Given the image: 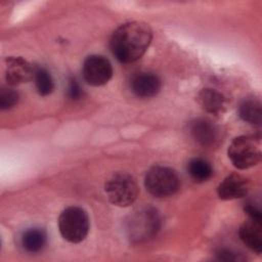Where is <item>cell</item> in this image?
<instances>
[{
    "label": "cell",
    "mask_w": 262,
    "mask_h": 262,
    "mask_svg": "<svg viewBox=\"0 0 262 262\" xmlns=\"http://www.w3.org/2000/svg\"><path fill=\"white\" fill-rule=\"evenodd\" d=\"M152 38L150 27L143 21H129L120 26L112 35L110 46L115 57L130 63L139 59L148 48Z\"/></svg>",
    "instance_id": "1"
},
{
    "label": "cell",
    "mask_w": 262,
    "mask_h": 262,
    "mask_svg": "<svg viewBox=\"0 0 262 262\" xmlns=\"http://www.w3.org/2000/svg\"><path fill=\"white\" fill-rule=\"evenodd\" d=\"M58 228L61 236L66 241L73 244H78L84 241L88 234V215L80 207H68L59 215Z\"/></svg>",
    "instance_id": "2"
},
{
    "label": "cell",
    "mask_w": 262,
    "mask_h": 262,
    "mask_svg": "<svg viewBox=\"0 0 262 262\" xmlns=\"http://www.w3.org/2000/svg\"><path fill=\"white\" fill-rule=\"evenodd\" d=\"M228 158L232 165L241 170L257 165L261 160L260 141L251 135L234 138L227 149Z\"/></svg>",
    "instance_id": "3"
},
{
    "label": "cell",
    "mask_w": 262,
    "mask_h": 262,
    "mask_svg": "<svg viewBox=\"0 0 262 262\" xmlns=\"http://www.w3.org/2000/svg\"><path fill=\"white\" fill-rule=\"evenodd\" d=\"M104 190L108 201L118 207L132 205L138 195V185L133 176L128 173H116L105 183Z\"/></svg>",
    "instance_id": "4"
},
{
    "label": "cell",
    "mask_w": 262,
    "mask_h": 262,
    "mask_svg": "<svg viewBox=\"0 0 262 262\" xmlns=\"http://www.w3.org/2000/svg\"><path fill=\"white\" fill-rule=\"evenodd\" d=\"M146 190L157 198H165L174 194L180 186V179L177 173L164 166L150 168L144 178Z\"/></svg>",
    "instance_id": "5"
},
{
    "label": "cell",
    "mask_w": 262,
    "mask_h": 262,
    "mask_svg": "<svg viewBox=\"0 0 262 262\" xmlns=\"http://www.w3.org/2000/svg\"><path fill=\"white\" fill-rule=\"evenodd\" d=\"M160 226V218L152 208L140 209L132 214L127 222V230L131 239L145 241L154 236Z\"/></svg>",
    "instance_id": "6"
},
{
    "label": "cell",
    "mask_w": 262,
    "mask_h": 262,
    "mask_svg": "<svg viewBox=\"0 0 262 262\" xmlns=\"http://www.w3.org/2000/svg\"><path fill=\"white\" fill-rule=\"evenodd\" d=\"M82 74L84 80L92 86L106 84L113 76V68L110 60L102 55H89L83 63Z\"/></svg>",
    "instance_id": "7"
},
{
    "label": "cell",
    "mask_w": 262,
    "mask_h": 262,
    "mask_svg": "<svg viewBox=\"0 0 262 262\" xmlns=\"http://www.w3.org/2000/svg\"><path fill=\"white\" fill-rule=\"evenodd\" d=\"M35 69L23 57H8L6 59L5 79L9 85L15 86L27 83L34 78Z\"/></svg>",
    "instance_id": "8"
},
{
    "label": "cell",
    "mask_w": 262,
    "mask_h": 262,
    "mask_svg": "<svg viewBox=\"0 0 262 262\" xmlns=\"http://www.w3.org/2000/svg\"><path fill=\"white\" fill-rule=\"evenodd\" d=\"M191 137L203 146L215 145L219 140L218 127L208 119H194L188 125Z\"/></svg>",
    "instance_id": "9"
},
{
    "label": "cell",
    "mask_w": 262,
    "mask_h": 262,
    "mask_svg": "<svg viewBox=\"0 0 262 262\" xmlns=\"http://www.w3.org/2000/svg\"><path fill=\"white\" fill-rule=\"evenodd\" d=\"M250 188V181L243 175L230 174L218 185L217 193L221 200H234L245 196Z\"/></svg>",
    "instance_id": "10"
},
{
    "label": "cell",
    "mask_w": 262,
    "mask_h": 262,
    "mask_svg": "<svg viewBox=\"0 0 262 262\" xmlns=\"http://www.w3.org/2000/svg\"><path fill=\"white\" fill-rule=\"evenodd\" d=\"M238 235L242 242L252 251H262V217H248L241 225Z\"/></svg>",
    "instance_id": "11"
},
{
    "label": "cell",
    "mask_w": 262,
    "mask_h": 262,
    "mask_svg": "<svg viewBox=\"0 0 262 262\" xmlns=\"http://www.w3.org/2000/svg\"><path fill=\"white\" fill-rule=\"evenodd\" d=\"M131 91L140 98L156 96L161 89L160 78L149 72H141L133 76L130 82Z\"/></svg>",
    "instance_id": "12"
},
{
    "label": "cell",
    "mask_w": 262,
    "mask_h": 262,
    "mask_svg": "<svg viewBox=\"0 0 262 262\" xmlns=\"http://www.w3.org/2000/svg\"><path fill=\"white\" fill-rule=\"evenodd\" d=\"M200 105L208 113L213 115H221L225 112L227 101L225 96L212 88H205L201 90L198 95Z\"/></svg>",
    "instance_id": "13"
},
{
    "label": "cell",
    "mask_w": 262,
    "mask_h": 262,
    "mask_svg": "<svg viewBox=\"0 0 262 262\" xmlns=\"http://www.w3.org/2000/svg\"><path fill=\"white\" fill-rule=\"evenodd\" d=\"M46 232L42 228H29L27 229L20 238L23 248L29 253H38L46 245Z\"/></svg>",
    "instance_id": "14"
},
{
    "label": "cell",
    "mask_w": 262,
    "mask_h": 262,
    "mask_svg": "<svg viewBox=\"0 0 262 262\" xmlns=\"http://www.w3.org/2000/svg\"><path fill=\"white\" fill-rule=\"evenodd\" d=\"M238 115L245 122L259 125L262 115L260 101L253 97L245 98L238 106Z\"/></svg>",
    "instance_id": "15"
},
{
    "label": "cell",
    "mask_w": 262,
    "mask_h": 262,
    "mask_svg": "<svg viewBox=\"0 0 262 262\" xmlns=\"http://www.w3.org/2000/svg\"><path fill=\"white\" fill-rule=\"evenodd\" d=\"M187 172L194 181L204 182L212 176L213 169L210 163L206 160L201 158H194L188 162Z\"/></svg>",
    "instance_id": "16"
},
{
    "label": "cell",
    "mask_w": 262,
    "mask_h": 262,
    "mask_svg": "<svg viewBox=\"0 0 262 262\" xmlns=\"http://www.w3.org/2000/svg\"><path fill=\"white\" fill-rule=\"evenodd\" d=\"M34 80H35L37 91L40 95L46 96L53 91V88H54L53 80L50 73L47 70L43 68L35 69Z\"/></svg>",
    "instance_id": "17"
},
{
    "label": "cell",
    "mask_w": 262,
    "mask_h": 262,
    "mask_svg": "<svg viewBox=\"0 0 262 262\" xmlns=\"http://www.w3.org/2000/svg\"><path fill=\"white\" fill-rule=\"evenodd\" d=\"M18 101V94L13 89L2 88L0 92V107L7 110L14 106Z\"/></svg>",
    "instance_id": "18"
},
{
    "label": "cell",
    "mask_w": 262,
    "mask_h": 262,
    "mask_svg": "<svg viewBox=\"0 0 262 262\" xmlns=\"http://www.w3.org/2000/svg\"><path fill=\"white\" fill-rule=\"evenodd\" d=\"M68 96L72 100H78L83 96V89L75 78H72L68 86Z\"/></svg>",
    "instance_id": "19"
},
{
    "label": "cell",
    "mask_w": 262,
    "mask_h": 262,
    "mask_svg": "<svg viewBox=\"0 0 262 262\" xmlns=\"http://www.w3.org/2000/svg\"><path fill=\"white\" fill-rule=\"evenodd\" d=\"M219 259L221 260H225V261H230V260H242V258H239L235 253H232L231 251L228 250H223L220 251V253L218 254Z\"/></svg>",
    "instance_id": "20"
}]
</instances>
